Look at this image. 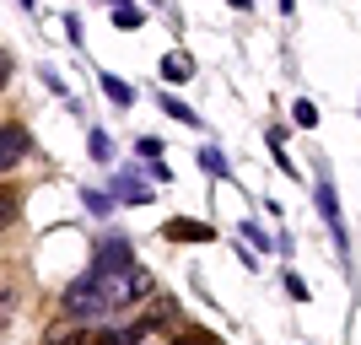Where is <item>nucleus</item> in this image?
Listing matches in <instances>:
<instances>
[{
	"label": "nucleus",
	"mask_w": 361,
	"mask_h": 345,
	"mask_svg": "<svg viewBox=\"0 0 361 345\" xmlns=\"http://www.w3.org/2000/svg\"><path fill=\"white\" fill-rule=\"evenodd\" d=\"M162 75H167V81H189V75H195V65L183 60V54H173V60H162Z\"/></svg>",
	"instance_id": "9d476101"
},
{
	"label": "nucleus",
	"mask_w": 361,
	"mask_h": 345,
	"mask_svg": "<svg viewBox=\"0 0 361 345\" xmlns=\"http://www.w3.org/2000/svg\"><path fill=\"white\" fill-rule=\"evenodd\" d=\"M92 270H135V243H130V238H103V243H97Z\"/></svg>",
	"instance_id": "f03ea898"
},
{
	"label": "nucleus",
	"mask_w": 361,
	"mask_h": 345,
	"mask_svg": "<svg viewBox=\"0 0 361 345\" xmlns=\"http://www.w3.org/2000/svg\"><path fill=\"white\" fill-rule=\"evenodd\" d=\"M11 210H16V200H11V195H0V222H6Z\"/></svg>",
	"instance_id": "f3484780"
},
{
	"label": "nucleus",
	"mask_w": 361,
	"mask_h": 345,
	"mask_svg": "<svg viewBox=\"0 0 361 345\" xmlns=\"http://www.w3.org/2000/svg\"><path fill=\"white\" fill-rule=\"evenodd\" d=\"M22 6H27V11H32V6H38V0H22Z\"/></svg>",
	"instance_id": "aec40b11"
},
{
	"label": "nucleus",
	"mask_w": 361,
	"mask_h": 345,
	"mask_svg": "<svg viewBox=\"0 0 361 345\" xmlns=\"http://www.w3.org/2000/svg\"><path fill=\"white\" fill-rule=\"evenodd\" d=\"M226 6H232V11H248V6H254V0H226Z\"/></svg>",
	"instance_id": "6ab92c4d"
},
{
	"label": "nucleus",
	"mask_w": 361,
	"mask_h": 345,
	"mask_svg": "<svg viewBox=\"0 0 361 345\" xmlns=\"http://www.w3.org/2000/svg\"><path fill=\"white\" fill-rule=\"evenodd\" d=\"M103 92H108V103H124V108L135 103V87H130V81H124V75H114V71L103 75Z\"/></svg>",
	"instance_id": "0eeeda50"
},
{
	"label": "nucleus",
	"mask_w": 361,
	"mask_h": 345,
	"mask_svg": "<svg viewBox=\"0 0 361 345\" xmlns=\"http://www.w3.org/2000/svg\"><path fill=\"white\" fill-rule=\"evenodd\" d=\"M200 167H205L211 178H226V157H221L216 146H200Z\"/></svg>",
	"instance_id": "6e6552de"
},
{
	"label": "nucleus",
	"mask_w": 361,
	"mask_h": 345,
	"mask_svg": "<svg viewBox=\"0 0 361 345\" xmlns=\"http://www.w3.org/2000/svg\"><path fill=\"white\" fill-rule=\"evenodd\" d=\"M6 81H11V60H6V54H0V87H6Z\"/></svg>",
	"instance_id": "a211bd4d"
},
{
	"label": "nucleus",
	"mask_w": 361,
	"mask_h": 345,
	"mask_svg": "<svg viewBox=\"0 0 361 345\" xmlns=\"http://www.w3.org/2000/svg\"><path fill=\"white\" fill-rule=\"evenodd\" d=\"M140 22H146L140 6H114V28H140Z\"/></svg>",
	"instance_id": "9b49d317"
},
{
	"label": "nucleus",
	"mask_w": 361,
	"mask_h": 345,
	"mask_svg": "<svg viewBox=\"0 0 361 345\" xmlns=\"http://www.w3.org/2000/svg\"><path fill=\"white\" fill-rule=\"evenodd\" d=\"M173 345H221V340H216V334H205V329H183Z\"/></svg>",
	"instance_id": "ddd939ff"
},
{
	"label": "nucleus",
	"mask_w": 361,
	"mask_h": 345,
	"mask_svg": "<svg viewBox=\"0 0 361 345\" xmlns=\"http://www.w3.org/2000/svg\"><path fill=\"white\" fill-rule=\"evenodd\" d=\"M146 291H151V275L140 270H87L81 281L65 286V313L81 318V324H97V318L124 313Z\"/></svg>",
	"instance_id": "f257e3e1"
},
{
	"label": "nucleus",
	"mask_w": 361,
	"mask_h": 345,
	"mask_svg": "<svg viewBox=\"0 0 361 345\" xmlns=\"http://www.w3.org/2000/svg\"><path fill=\"white\" fill-rule=\"evenodd\" d=\"M318 210H324L329 238L340 243V259H345V254H350V238H345V216H340V205H334V189H329V183H318Z\"/></svg>",
	"instance_id": "20e7f679"
},
{
	"label": "nucleus",
	"mask_w": 361,
	"mask_h": 345,
	"mask_svg": "<svg viewBox=\"0 0 361 345\" xmlns=\"http://www.w3.org/2000/svg\"><path fill=\"white\" fill-rule=\"evenodd\" d=\"M49 345H87V329H81V334H54Z\"/></svg>",
	"instance_id": "dca6fc26"
},
{
	"label": "nucleus",
	"mask_w": 361,
	"mask_h": 345,
	"mask_svg": "<svg viewBox=\"0 0 361 345\" xmlns=\"http://www.w3.org/2000/svg\"><path fill=\"white\" fill-rule=\"evenodd\" d=\"M87 151L92 157H97V162H108V157H114V140L103 135V130H92V140H87Z\"/></svg>",
	"instance_id": "f8f14e48"
},
{
	"label": "nucleus",
	"mask_w": 361,
	"mask_h": 345,
	"mask_svg": "<svg viewBox=\"0 0 361 345\" xmlns=\"http://www.w3.org/2000/svg\"><path fill=\"white\" fill-rule=\"evenodd\" d=\"M81 200H87V210H92V216H108V195H92V189H87Z\"/></svg>",
	"instance_id": "2eb2a0df"
},
{
	"label": "nucleus",
	"mask_w": 361,
	"mask_h": 345,
	"mask_svg": "<svg viewBox=\"0 0 361 345\" xmlns=\"http://www.w3.org/2000/svg\"><path fill=\"white\" fill-rule=\"evenodd\" d=\"M162 114H173V119H183V124H200V114H195V108H189V103H178V97H167V92H162Z\"/></svg>",
	"instance_id": "1a4fd4ad"
},
{
	"label": "nucleus",
	"mask_w": 361,
	"mask_h": 345,
	"mask_svg": "<svg viewBox=\"0 0 361 345\" xmlns=\"http://www.w3.org/2000/svg\"><path fill=\"white\" fill-rule=\"evenodd\" d=\"M27 151H32V135L22 130V124H0V173H11Z\"/></svg>",
	"instance_id": "7ed1b4c3"
},
{
	"label": "nucleus",
	"mask_w": 361,
	"mask_h": 345,
	"mask_svg": "<svg viewBox=\"0 0 361 345\" xmlns=\"http://www.w3.org/2000/svg\"><path fill=\"white\" fill-rule=\"evenodd\" d=\"M291 114H297L302 130H313V124H318V108H313V103H291Z\"/></svg>",
	"instance_id": "4468645a"
},
{
	"label": "nucleus",
	"mask_w": 361,
	"mask_h": 345,
	"mask_svg": "<svg viewBox=\"0 0 361 345\" xmlns=\"http://www.w3.org/2000/svg\"><path fill=\"white\" fill-rule=\"evenodd\" d=\"M135 345H140V340H135Z\"/></svg>",
	"instance_id": "412c9836"
},
{
	"label": "nucleus",
	"mask_w": 361,
	"mask_h": 345,
	"mask_svg": "<svg viewBox=\"0 0 361 345\" xmlns=\"http://www.w3.org/2000/svg\"><path fill=\"white\" fill-rule=\"evenodd\" d=\"M114 195H119V200H130V205H146V200H151V189H146L140 178H124V173H119V178H114Z\"/></svg>",
	"instance_id": "423d86ee"
},
{
	"label": "nucleus",
	"mask_w": 361,
	"mask_h": 345,
	"mask_svg": "<svg viewBox=\"0 0 361 345\" xmlns=\"http://www.w3.org/2000/svg\"><path fill=\"white\" fill-rule=\"evenodd\" d=\"M173 243H211L216 238V226H205V222H167L162 226Z\"/></svg>",
	"instance_id": "39448f33"
}]
</instances>
